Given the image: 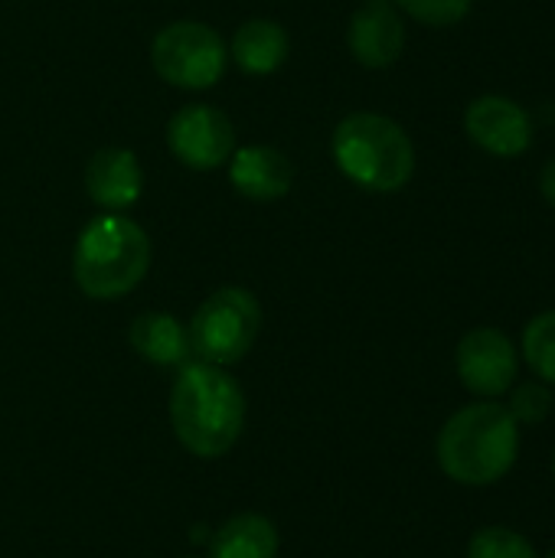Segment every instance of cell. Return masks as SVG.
I'll return each mask as SVG.
<instances>
[{"label": "cell", "instance_id": "5", "mask_svg": "<svg viewBox=\"0 0 555 558\" xmlns=\"http://www.w3.org/2000/svg\"><path fill=\"white\" fill-rule=\"evenodd\" d=\"M186 333L193 360L229 369L252 353L262 333V304L249 288L226 284L193 311Z\"/></svg>", "mask_w": 555, "mask_h": 558}, {"label": "cell", "instance_id": "6", "mask_svg": "<svg viewBox=\"0 0 555 558\" xmlns=\"http://www.w3.org/2000/svg\"><path fill=\"white\" fill-rule=\"evenodd\" d=\"M150 65L167 85L183 92H203L226 75L229 46L213 26L200 20H177L154 36Z\"/></svg>", "mask_w": 555, "mask_h": 558}, {"label": "cell", "instance_id": "7", "mask_svg": "<svg viewBox=\"0 0 555 558\" xmlns=\"http://www.w3.org/2000/svg\"><path fill=\"white\" fill-rule=\"evenodd\" d=\"M167 147L190 170H216L236 150V128L226 111L206 101L183 105L167 124Z\"/></svg>", "mask_w": 555, "mask_h": 558}, {"label": "cell", "instance_id": "23", "mask_svg": "<svg viewBox=\"0 0 555 558\" xmlns=\"http://www.w3.org/2000/svg\"><path fill=\"white\" fill-rule=\"evenodd\" d=\"M550 558H555V553H553V556H550Z\"/></svg>", "mask_w": 555, "mask_h": 558}, {"label": "cell", "instance_id": "3", "mask_svg": "<svg viewBox=\"0 0 555 558\" xmlns=\"http://www.w3.org/2000/svg\"><path fill=\"white\" fill-rule=\"evenodd\" d=\"M150 268V239L141 222L124 213L95 216L75 239L72 278L92 301H118L131 294Z\"/></svg>", "mask_w": 555, "mask_h": 558}, {"label": "cell", "instance_id": "15", "mask_svg": "<svg viewBox=\"0 0 555 558\" xmlns=\"http://www.w3.org/2000/svg\"><path fill=\"white\" fill-rule=\"evenodd\" d=\"M281 536L265 513H236L209 539V558H278Z\"/></svg>", "mask_w": 555, "mask_h": 558}, {"label": "cell", "instance_id": "2", "mask_svg": "<svg viewBox=\"0 0 555 558\" xmlns=\"http://www.w3.org/2000/svg\"><path fill=\"white\" fill-rule=\"evenodd\" d=\"M438 468L464 487H491L504 481L520 458V425L497 399L458 409L435 441Z\"/></svg>", "mask_w": 555, "mask_h": 558}, {"label": "cell", "instance_id": "11", "mask_svg": "<svg viewBox=\"0 0 555 558\" xmlns=\"http://www.w3.org/2000/svg\"><path fill=\"white\" fill-rule=\"evenodd\" d=\"M85 193L105 213H124L144 193V170L134 150L101 147L85 163Z\"/></svg>", "mask_w": 555, "mask_h": 558}, {"label": "cell", "instance_id": "13", "mask_svg": "<svg viewBox=\"0 0 555 558\" xmlns=\"http://www.w3.org/2000/svg\"><path fill=\"white\" fill-rule=\"evenodd\" d=\"M128 343L144 363L160 366V369H180L183 363L193 360L186 324L167 311L137 314L128 327Z\"/></svg>", "mask_w": 555, "mask_h": 558}, {"label": "cell", "instance_id": "12", "mask_svg": "<svg viewBox=\"0 0 555 558\" xmlns=\"http://www.w3.org/2000/svg\"><path fill=\"white\" fill-rule=\"evenodd\" d=\"M229 183L245 199L272 203V199H281L291 193L294 167L278 147L245 144V147H236L229 157Z\"/></svg>", "mask_w": 555, "mask_h": 558}, {"label": "cell", "instance_id": "4", "mask_svg": "<svg viewBox=\"0 0 555 558\" xmlns=\"http://www.w3.org/2000/svg\"><path fill=\"white\" fill-rule=\"evenodd\" d=\"M337 170L370 193H396L415 173V147L406 128L376 111H353L334 128Z\"/></svg>", "mask_w": 555, "mask_h": 558}, {"label": "cell", "instance_id": "18", "mask_svg": "<svg viewBox=\"0 0 555 558\" xmlns=\"http://www.w3.org/2000/svg\"><path fill=\"white\" fill-rule=\"evenodd\" d=\"M555 399H553V389L540 379H530V383H520V386H514L510 389V402H507V409H510V415L517 418V425H536V422H546L550 418V412H553Z\"/></svg>", "mask_w": 555, "mask_h": 558}, {"label": "cell", "instance_id": "16", "mask_svg": "<svg viewBox=\"0 0 555 558\" xmlns=\"http://www.w3.org/2000/svg\"><path fill=\"white\" fill-rule=\"evenodd\" d=\"M523 360L530 369L546 383L555 386V311L536 314L523 330Z\"/></svg>", "mask_w": 555, "mask_h": 558}, {"label": "cell", "instance_id": "1", "mask_svg": "<svg viewBox=\"0 0 555 558\" xmlns=\"http://www.w3.org/2000/svg\"><path fill=\"white\" fill-rule=\"evenodd\" d=\"M245 392L239 379L213 363L190 360L170 389V425L180 448L200 461L226 458L245 432Z\"/></svg>", "mask_w": 555, "mask_h": 558}, {"label": "cell", "instance_id": "21", "mask_svg": "<svg viewBox=\"0 0 555 558\" xmlns=\"http://www.w3.org/2000/svg\"><path fill=\"white\" fill-rule=\"evenodd\" d=\"M180 558H196V556H180Z\"/></svg>", "mask_w": 555, "mask_h": 558}, {"label": "cell", "instance_id": "14", "mask_svg": "<svg viewBox=\"0 0 555 558\" xmlns=\"http://www.w3.org/2000/svg\"><path fill=\"white\" fill-rule=\"evenodd\" d=\"M291 52V39L285 33V26L278 20L268 16H255L245 20L229 46L232 62L245 72V75H272L285 65Z\"/></svg>", "mask_w": 555, "mask_h": 558}, {"label": "cell", "instance_id": "8", "mask_svg": "<svg viewBox=\"0 0 555 558\" xmlns=\"http://www.w3.org/2000/svg\"><path fill=\"white\" fill-rule=\"evenodd\" d=\"M455 366L461 386L481 399H500L514 389L520 373V356L514 340L497 327H478L461 337Z\"/></svg>", "mask_w": 555, "mask_h": 558}, {"label": "cell", "instance_id": "20", "mask_svg": "<svg viewBox=\"0 0 555 558\" xmlns=\"http://www.w3.org/2000/svg\"><path fill=\"white\" fill-rule=\"evenodd\" d=\"M540 190H543L546 203L555 206V157L546 163V170H543V177H540Z\"/></svg>", "mask_w": 555, "mask_h": 558}, {"label": "cell", "instance_id": "10", "mask_svg": "<svg viewBox=\"0 0 555 558\" xmlns=\"http://www.w3.org/2000/svg\"><path fill=\"white\" fill-rule=\"evenodd\" d=\"M353 59L366 69H389L406 49V23L393 0H363L347 29Z\"/></svg>", "mask_w": 555, "mask_h": 558}, {"label": "cell", "instance_id": "17", "mask_svg": "<svg viewBox=\"0 0 555 558\" xmlns=\"http://www.w3.org/2000/svg\"><path fill=\"white\" fill-rule=\"evenodd\" d=\"M468 558H540L530 539L510 526H484L471 536Z\"/></svg>", "mask_w": 555, "mask_h": 558}, {"label": "cell", "instance_id": "19", "mask_svg": "<svg viewBox=\"0 0 555 558\" xmlns=\"http://www.w3.org/2000/svg\"><path fill=\"white\" fill-rule=\"evenodd\" d=\"M393 3L425 26H455L474 7V0H393Z\"/></svg>", "mask_w": 555, "mask_h": 558}, {"label": "cell", "instance_id": "9", "mask_svg": "<svg viewBox=\"0 0 555 558\" xmlns=\"http://www.w3.org/2000/svg\"><path fill=\"white\" fill-rule=\"evenodd\" d=\"M468 137L494 157H520L533 141V121L507 95H481L464 111Z\"/></svg>", "mask_w": 555, "mask_h": 558}, {"label": "cell", "instance_id": "22", "mask_svg": "<svg viewBox=\"0 0 555 558\" xmlns=\"http://www.w3.org/2000/svg\"><path fill=\"white\" fill-rule=\"evenodd\" d=\"M553 474H555V458H553Z\"/></svg>", "mask_w": 555, "mask_h": 558}]
</instances>
